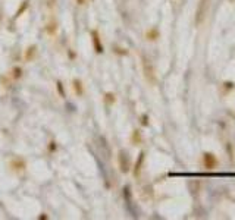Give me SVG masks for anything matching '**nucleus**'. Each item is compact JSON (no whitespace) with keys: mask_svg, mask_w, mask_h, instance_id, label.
I'll return each mask as SVG.
<instances>
[{"mask_svg":"<svg viewBox=\"0 0 235 220\" xmlns=\"http://www.w3.org/2000/svg\"><path fill=\"white\" fill-rule=\"evenodd\" d=\"M207 8H209V0H200V5L197 9V24L198 25L203 22V18L207 13Z\"/></svg>","mask_w":235,"mask_h":220,"instance_id":"1","label":"nucleus"},{"mask_svg":"<svg viewBox=\"0 0 235 220\" xmlns=\"http://www.w3.org/2000/svg\"><path fill=\"white\" fill-rule=\"evenodd\" d=\"M203 161H204V166H206V169H215V167H216V164H218V160H216V157H215L213 154H210V153H206V154H204V157H203Z\"/></svg>","mask_w":235,"mask_h":220,"instance_id":"2","label":"nucleus"},{"mask_svg":"<svg viewBox=\"0 0 235 220\" xmlns=\"http://www.w3.org/2000/svg\"><path fill=\"white\" fill-rule=\"evenodd\" d=\"M144 63V72H146V78L150 81V82H154L156 79H154V72H153V68L150 66V63H149V68H147V63H146V59L143 60Z\"/></svg>","mask_w":235,"mask_h":220,"instance_id":"3","label":"nucleus"},{"mask_svg":"<svg viewBox=\"0 0 235 220\" xmlns=\"http://www.w3.org/2000/svg\"><path fill=\"white\" fill-rule=\"evenodd\" d=\"M93 40H94V47H96V51L101 53V51H103V46L100 44V40H99V34H97V31H93Z\"/></svg>","mask_w":235,"mask_h":220,"instance_id":"4","label":"nucleus"},{"mask_svg":"<svg viewBox=\"0 0 235 220\" xmlns=\"http://www.w3.org/2000/svg\"><path fill=\"white\" fill-rule=\"evenodd\" d=\"M143 160H144V153H141L140 154V159H138V163L135 164V175H138V172H140V166H141V163H143Z\"/></svg>","mask_w":235,"mask_h":220,"instance_id":"5","label":"nucleus"},{"mask_svg":"<svg viewBox=\"0 0 235 220\" xmlns=\"http://www.w3.org/2000/svg\"><path fill=\"white\" fill-rule=\"evenodd\" d=\"M147 37H151L150 40H156V37H157V31H156V29H151L150 33H147Z\"/></svg>","mask_w":235,"mask_h":220,"instance_id":"6","label":"nucleus"},{"mask_svg":"<svg viewBox=\"0 0 235 220\" xmlns=\"http://www.w3.org/2000/svg\"><path fill=\"white\" fill-rule=\"evenodd\" d=\"M78 3H79V5H82V3H84V0H78Z\"/></svg>","mask_w":235,"mask_h":220,"instance_id":"7","label":"nucleus"}]
</instances>
